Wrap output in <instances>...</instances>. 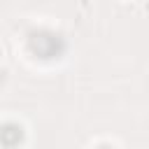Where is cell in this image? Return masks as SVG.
<instances>
[{
    "label": "cell",
    "mask_w": 149,
    "mask_h": 149,
    "mask_svg": "<svg viewBox=\"0 0 149 149\" xmlns=\"http://www.w3.org/2000/svg\"><path fill=\"white\" fill-rule=\"evenodd\" d=\"M0 54H2V47H0Z\"/></svg>",
    "instance_id": "obj_1"
}]
</instances>
